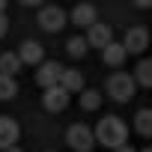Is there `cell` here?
Wrapping results in <instances>:
<instances>
[{"mask_svg":"<svg viewBox=\"0 0 152 152\" xmlns=\"http://www.w3.org/2000/svg\"><path fill=\"white\" fill-rule=\"evenodd\" d=\"M134 131L140 137H152V110L149 107H143V110L134 113Z\"/></svg>","mask_w":152,"mask_h":152,"instance_id":"obj_14","label":"cell"},{"mask_svg":"<svg viewBox=\"0 0 152 152\" xmlns=\"http://www.w3.org/2000/svg\"><path fill=\"white\" fill-rule=\"evenodd\" d=\"M15 54H18L21 66H39V63L45 60V48H42L36 39H24V42H21V48H18Z\"/></svg>","mask_w":152,"mask_h":152,"instance_id":"obj_8","label":"cell"},{"mask_svg":"<svg viewBox=\"0 0 152 152\" xmlns=\"http://www.w3.org/2000/svg\"><path fill=\"white\" fill-rule=\"evenodd\" d=\"M21 140V125L12 116H0V149H6Z\"/></svg>","mask_w":152,"mask_h":152,"instance_id":"obj_10","label":"cell"},{"mask_svg":"<svg viewBox=\"0 0 152 152\" xmlns=\"http://www.w3.org/2000/svg\"><path fill=\"white\" fill-rule=\"evenodd\" d=\"M0 72L3 75H18L21 72V60H18L15 51H3L0 54Z\"/></svg>","mask_w":152,"mask_h":152,"instance_id":"obj_19","label":"cell"},{"mask_svg":"<svg viewBox=\"0 0 152 152\" xmlns=\"http://www.w3.org/2000/svg\"><path fill=\"white\" fill-rule=\"evenodd\" d=\"M69 102H72V93H66L60 84H51V87H45V93H42V104H45V110H51V113L66 110Z\"/></svg>","mask_w":152,"mask_h":152,"instance_id":"obj_5","label":"cell"},{"mask_svg":"<svg viewBox=\"0 0 152 152\" xmlns=\"http://www.w3.org/2000/svg\"><path fill=\"white\" fill-rule=\"evenodd\" d=\"M6 30H9V18H6V12H0V39L6 36Z\"/></svg>","mask_w":152,"mask_h":152,"instance_id":"obj_20","label":"cell"},{"mask_svg":"<svg viewBox=\"0 0 152 152\" xmlns=\"http://www.w3.org/2000/svg\"><path fill=\"white\" fill-rule=\"evenodd\" d=\"M84 39H87L90 48H102V45H107V42L113 39V30H110V24H104V21L96 18V21L87 27V36H84Z\"/></svg>","mask_w":152,"mask_h":152,"instance_id":"obj_7","label":"cell"},{"mask_svg":"<svg viewBox=\"0 0 152 152\" xmlns=\"http://www.w3.org/2000/svg\"><path fill=\"white\" fill-rule=\"evenodd\" d=\"M107 96L113 99V102H119V104H125V102H131L134 96H137V84H134V78L128 72H113L110 78H107Z\"/></svg>","mask_w":152,"mask_h":152,"instance_id":"obj_2","label":"cell"},{"mask_svg":"<svg viewBox=\"0 0 152 152\" xmlns=\"http://www.w3.org/2000/svg\"><path fill=\"white\" fill-rule=\"evenodd\" d=\"M140 152H152V149H140Z\"/></svg>","mask_w":152,"mask_h":152,"instance_id":"obj_26","label":"cell"},{"mask_svg":"<svg viewBox=\"0 0 152 152\" xmlns=\"http://www.w3.org/2000/svg\"><path fill=\"white\" fill-rule=\"evenodd\" d=\"M39 27L45 30V33H60L66 24H69V18H66V12L54 3V6H39Z\"/></svg>","mask_w":152,"mask_h":152,"instance_id":"obj_4","label":"cell"},{"mask_svg":"<svg viewBox=\"0 0 152 152\" xmlns=\"http://www.w3.org/2000/svg\"><path fill=\"white\" fill-rule=\"evenodd\" d=\"M0 152H21V149H18V143H12V146H6V149H0Z\"/></svg>","mask_w":152,"mask_h":152,"instance_id":"obj_24","label":"cell"},{"mask_svg":"<svg viewBox=\"0 0 152 152\" xmlns=\"http://www.w3.org/2000/svg\"><path fill=\"white\" fill-rule=\"evenodd\" d=\"M60 63L57 60H42L39 63V72H36V84L45 90V87H51V84H57V78H60Z\"/></svg>","mask_w":152,"mask_h":152,"instance_id":"obj_11","label":"cell"},{"mask_svg":"<svg viewBox=\"0 0 152 152\" xmlns=\"http://www.w3.org/2000/svg\"><path fill=\"white\" fill-rule=\"evenodd\" d=\"M21 6H42V0H18Z\"/></svg>","mask_w":152,"mask_h":152,"instance_id":"obj_23","label":"cell"},{"mask_svg":"<svg viewBox=\"0 0 152 152\" xmlns=\"http://www.w3.org/2000/svg\"><path fill=\"white\" fill-rule=\"evenodd\" d=\"M110 152H137V149H134V146H131V143L125 140V143H119V146H113Z\"/></svg>","mask_w":152,"mask_h":152,"instance_id":"obj_21","label":"cell"},{"mask_svg":"<svg viewBox=\"0 0 152 152\" xmlns=\"http://www.w3.org/2000/svg\"><path fill=\"white\" fill-rule=\"evenodd\" d=\"M131 3H134L137 9H149V6H152V0H131Z\"/></svg>","mask_w":152,"mask_h":152,"instance_id":"obj_22","label":"cell"},{"mask_svg":"<svg viewBox=\"0 0 152 152\" xmlns=\"http://www.w3.org/2000/svg\"><path fill=\"white\" fill-rule=\"evenodd\" d=\"M3 9H6V0H0V12H3Z\"/></svg>","mask_w":152,"mask_h":152,"instance_id":"obj_25","label":"cell"},{"mask_svg":"<svg viewBox=\"0 0 152 152\" xmlns=\"http://www.w3.org/2000/svg\"><path fill=\"white\" fill-rule=\"evenodd\" d=\"M122 48L128 54H143L149 48V33L146 27H128L125 30V39H122Z\"/></svg>","mask_w":152,"mask_h":152,"instance_id":"obj_6","label":"cell"},{"mask_svg":"<svg viewBox=\"0 0 152 152\" xmlns=\"http://www.w3.org/2000/svg\"><path fill=\"white\" fill-rule=\"evenodd\" d=\"M93 137H96V143L113 149V146H119V143L128 140V128H125V122L119 116H102L99 125L93 128Z\"/></svg>","mask_w":152,"mask_h":152,"instance_id":"obj_1","label":"cell"},{"mask_svg":"<svg viewBox=\"0 0 152 152\" xmlns=\"http://www.w3.org/2000/svg\"><path fill=\"white\" fill-rule=\"evenodd\" d=\"M78 104H81V110H99L102 107V93L99 90H81V99H78Z\"/></svg>","mask_w":152,"mask_h":152,"instance_id":"obj_17","label":"cell"},{"mask_svg":"<svg viewBox=\"0 0 152 152\" xmlns=\"http://www.w3.org/2000/svg\"><path fill=\"white\" fill-rule=\"evenodd\" d=\"M99 51H102V63H104L107 69H119V66L125 63V57H128V51L122 48V42H113V39H110L107 45H102Z\"/></svg>","mask_w":152,"mask_h":152,"instance_id":"obj_9","label":"cell"},{"mask_svg":"<svg viewBox=\"0 0 152 152\" xmlns=\"http://www.w3.org/2000/svg\"><path fill=\"white\" fill-rule=\"evenodd\" d=\"M66 143H69V149H75V152H93V149H96L93 128L84 125V122L69 125V131H66Z\"/></svg>","mask_w":152,"mask_h":152,"instance_id":"obj_3","label":"cell"},{"mask_svg":"<svg viewBox=\"0 0 152 152\" xmlns=\"http://www.w3.org/2000/svg\"><path fill=\"white\" fill-rule=\"evenodd\" d=\"M15 96H18L15 75H3V72H0V102H12Z\"/></svg>","mask_w":152,"mask_h":152,"instance_id":"obj_16","label":"cell"},{"mask_svg":"<svg viewBox=\"0 0 152 152\" xmlns=\"http://www.w3.org/2000/svg\"><path fill=\"white\" fill-rule=\"evenodd\" d=\"M57 84H60L66 93H81V90H84V75H81V69H60Z\"/></svg>","mask_w":152,"mask_h":152,"instance_id":"obj_13","label":"cell"},{"mask_svg":"<svg viewBox=\"0 0 152 152\" xmlns=\"http://www.w3.org/2000/svg\"><path fill=\"white\" fill-rule=\"evenodd\" d=\"M66 51H69V57H75V60H84V57L90 54V45H87L84 36H72V39L66 42Z\"/></svg>","mask_w":152,"mask_h":152,"instance_id":"obj_18","label":"cell"},{"mask_svg":"<svg viewBox=\"0 0 152 152\" xmlns=\"http://www.w3.org/2000/svg\"><path fill=\"white\" fill-rule=\"evenodd\" d=\"M131 78H134L137 87H146V90H149V87H152V60H140Z\"/></svg>","mask_w":152,"mask_h":152,"instance_id":"obj_15","label":"cell"},{"mask_svg":"<svg viewBox=\"0 0 152 152\" xmlns=\"http://www.w3.org/2000/svg\"><path fill=\"white\" fill-rule=\"evenodd\" d=\"M66 18H69L75 27H84V30H87L99 15H96V6H93V3H78V6L72 9V15H66Z\"/></svg>","mask_w":152,"mask_h":152,"instance_id":"obj_12","label":"cell"}]
</instances>
